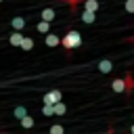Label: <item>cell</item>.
<instances>
[{
	"label": "cell",
	"instance_id": "cell-17",
	"mask_svg": "<svg viewBox=\"0 0 134 134\" xmlns=\"http://www.w3.org/2000/svg\"><path fill=\"white\" fill-rule=\"evenodd\" d=\"M42 113H44L46 117L54 115V105H44V107H42Z\"/></svg>",
	"mask_w": 134,
	"mask_h": 134
},
{
	"label": "cell",
	"instance_id": "cell-12",
	"mask_svg": "<svg viewBox=\"0 0 134 134\" xmlns=\"http://www.w3.org/2000/svg\"><path fill=\"white\" fill-rule=\"evenodd\" d=\"M19 48H21V50H34V40H31V38H27V36H25V38H23V42H21V46H19Z\"/></svg>",
	"mask_w": 134,
	"mask_h": 134
},
{
	"label": "cell",
	"instance_id": "cell-7",
	"mask_svg": "<svg viewBox=\"0 0 134 134\" xmlns=\"http://www.w3.org/2000/svg\"><path fill=\"white\" fill-rule=\"evenodd\" d=\"M44 42H46V46L52 48V46H59V44H61V38H59L57 34H46V40H44Z\"/></svg>",
	"mask_w": 134,
	"mask_h": 134
},
{
	"label": "cell",
	"instance_id": "cell-4",
	"mask_svg": "<svg viewBox=\"0 0 134 134\" xmlns=\"http://www.w3.org/2000/svg\"><path fill=\"white\" fill-rule=\"evenodd\" d=\"M23 38H25V34H21V31H13L10 36H8V44L10 46H21V42H23Z\"/></svg>",
	"mask_w": 134,
	"mask_h": 134
},
{
	"label": "cell",
	"instance_id": "cell-14",
	"mask_svg": "<svg viewBox=\"0 0 134 134\" xmlns=\"http://www.w3.org/2000/svg\"><path fill=\"white\" fill-rule=\"evenodd\" d=\"M13 113H15V117H19V121H21L23 117H27V109H25L23 105H19V107H15V111H13Z\"/></svg>",
	"mask_w": 134,
	"mask_h": 134
},
{
	"label": "cell",
	"instance_id": "cell-15",
	"mask_svg": "<svg viewBox=\"0 0 134 134\" xmlns=\"http://www.w3.org/2000/svg\"><path fill=\"white\" fill-rule=\"evenodd\" d=\"M34 124H36V121H34V117H29V115L21 119V128H25V130H29V128H34Z\"/></svg>",
	"mask_w": 134,
	"mask_h": 134
},
{
	"label": "cell",
	"instance_id": "cell-5",
	"mask_svg": "<svg viewBox=\"0 0 134 134\" xmlns=\"http://www.w3.org/2000/svg\"><path fill=\"white\" fill-rule=\"evenodd\" d=\"M96 67H98V71H100V73H111V71H113V63H111L109 59L98 61V65H96Z\"/></svg>",
	"mask_w": 134,
	"mask_h": 134
},
{
	"label": "cell",
	"instance_id": "cell-3",
	"mask_svg": "<svg viewBox=\"0 0 134 134\" xmlns=\"http://www.w3.org/2000/svg\"><path fill=\"white\" fill-rule=\"evenodd\" d=\"M61 98H63V92L61 90H50V92H46L42 96V103L44 105H57V103H61Z\"/></svg>",
	"mask_w": 134,
	"mask_h": 134
},
{
	"label": "cell",
	"instance_id": "cell-18",
	"mask_svg": "<svg viewBox=\"0 0 134 134\" xmlns=\"http://www.w3.org/2000/svg\"><path fill=\"white\" fill-rule=\"evenodd\" d=\"M124 8H126V13H132L134 15V0H126L124 2Z\"/></svg>",
	"mask_w": 134,
	"mask_h": 134
},
{
	"label": "cell",
	"instance_id": "cell-10",
	"mask_svg": "<svg viewBox=\"0 0 134 134\" xmlns=\"http://www.w3.org/2000/svg\"><path fill=\"white\" fill-rule=\"evenodd\" d=\"M10 25H13L15 31H21V29L25 27V19H23V17H15V19L10 21Z\"/></svg>",
	"mask_w": 134,
	"mask_h": 134
},
{
	"label": "cell",
	"instance_id": "cell-20",
	"mask_svg": "<svg viewBox=\"0 0 134 134\" xmlns=\"http://www.w3.org/2000/svg\"><path fill=\"white\" fill-rule=\"evenodd\" d=\"M130 132H132V134H134V124H132V126H130Z\"/></svg>",
	"mask_w": 134,
	"mask_h": 134
},
{
	"label": "cell",
	"instance_id": "cell-13",
	"mask_svg": "<svg viewBox=\"0 0 134 134\" xmlns=\"http://www.w3.org/2000/svg\"><path fill=\"white\" fill-rule=\"evenodd\" d=\"M65 113H67V105H65L63 100H61V103H57V105H54V115H59V117H61V115H65Z\"/></svg>",
	"mask_w": 134,
	"mask_h": 134
},
{
	"label": "cell",
	"instance_id": "cell-1",
	"mask_svg": "<svg viewBox=\"0 0 134 134\" xmlns=\"http://www.w3.org/2000/svg\"><path fill=\"white\" fill-rule=\"evenodd\" d=\"M61 46H63L65 50H75L77 46H82V34L75 31V29L67 31V34L61 38Z\"/></svg>",
	"mask_w": 134,
	"mask_h": 134
},
{
	"label": "cell",
	"instance_id": "cell-2",
	"mask_svg": "<svg viewBox=\"0 0 134 134\" xmlns=\"http://www.w3.org/2000/svg\"><path fill=\"white\" fill-rule=\"evenodd\" d=\"M132 86H134L132 75H128V77H117V80H113V82H111V90H113V92H117V94L128 92Z\"/></svg>",
	"mask_w": 134,
	"mask_h": 134
},
{
	"label": "cell",
	"instance_id": "cell-8",
	"mask_svg": "<svg viewBox=\"0 0 134 134\" xmlns=\"http://www.w3.org/2000/svg\"><path fill=\"white\" fill-rule=\"evenodd\" d=\"M98 0H84V10H90V13H96L98 10Z\"/></svg>",
	"mask_w": 134,
	"mask_h": 134
},
{
	"label": "cell",
	"instance_id": "cell-19",
	"mask_svg": "<svg viewBox=\"0 0 134 134\" xmlns=\"http://www.w3.org/2000/svg\"><path fill=\"white\" fill-rule=\"evenodd\" d=\"M80 0H69V4H71V8H75V4H77Z\"/></svg>",
	"mask_w": 134,
	"mask_h": 134
},
{
	"label": "cell",
	"instance_id": "cell-21",
	"mask_svg": "<svg viewBox=\"0 0 134 134\" xmlns=\"http://www.w3.org/2000/svg\"><path fill=\"white\" fill-rule=\"evenodd\" d=\"M0 2H2V0H0Z\"/></svg>",
	"mask_w": 134,
	"mask_h": 134
},
{
	"label": "cell",
	"instance_id": "cell-9",
	"mask_svg": "<svg viewBox=\"0 0 134 134\" xmlns=\"http://www.w3.org/2000/svg\"><path fill=\"white\" fill-rule=\"evenodd\" d=\"M40 17H42V21H48V23H50V21L57 17V13H54V8H44Z\"/></svg>",
	"mask_w": 134,
	"mask_h": 134
},
{
	"label": "cell",
	"instance_id": "cell-6",
	"mask_svg": "<svg viewBox=\"0 0 134 134\" xmlns=\"http://www.w3.org/2000/svg\"><path fill=\"white\" fill-rule=\"evenodd\" d=\"M80 19H82L84 23H88V25H90V23H94V21H96V13H90V10H82V13H80Z\"/></svg>",
	"mask_w": 134,
	"mask_h": 134
},
{
	"label": "cell",
	"instance_id": "cell-11",
	"mask_svg": "<svg viewBox=\"0 0 134 134\" xmlns=\"http://www.w3.org/2000/svg\"><path fill=\"white\" fill-rule=\"evenodd\" d=\"M36 29H38L40 34H50V23H48V21H38V23H36Z\"/></svg>",
	"mask_w": 134,
	"mask_h": 134
},
{
	"label": "cell",
	"instance_id": "cell-16",
	"mask_svg": "<svg viewBox=\"0 0 134 134\" xmlns=\"http://www.w3.org/2000/svg\"><path fill=\"white\" fill-rule=\"evenodd\" d=\"M48 134H65V128L61 124H54V126L48 128Z\"/></svg>",
	"mask_w": 134,
	"mask_h": 134
}]
</instances>
